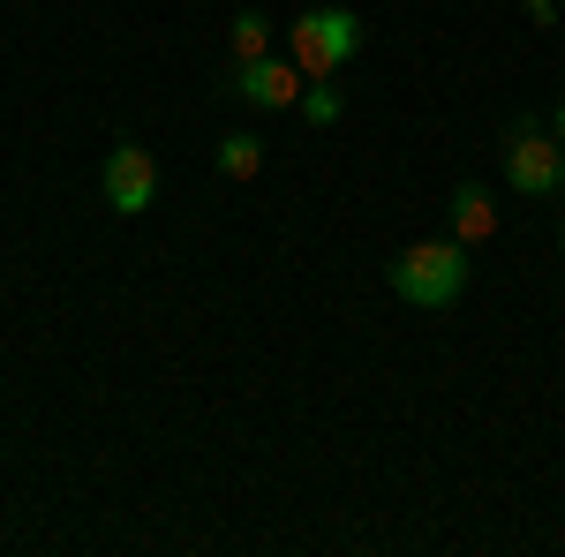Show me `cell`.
I'll list each match as a JSON object with an SVG mask.
<instances>
[{"label":"cell","mask_w":565,"mask_h":557,"mask_svg":"<svg viewBox=\"0 0 565 557\" xmlns=\"http://www.w3.org/2000/svg\"><path fill=\"white\" fill-rule=\"evenodd\" d=\"M392 294L415 301V309H452V301L468 294V249L445 234V242H407L399 257L385 264Z\"/></svg>","instance_id":"obj_1"},{"label":"cell","mask_w":565,"mask_h":557,"mask_svg":"<svg viewBox=\"0 0 565 557\" xmlns=\"http://www.w3.org/2000/svg\"><path fill=\"white\" fill-rule=\"evenodd\" d=\"M287 45H295V68H302L309 84H324V76H340L354 61L362 15H354V8H302V15L287 23Z\"/></svg>","instance_id":"obj_2"},{"label":"cell","mask_w":565,"mask_h":557,"mask_svg":"<svg viewBox=\"0 0 565 557\" xmlns=\"http://www.w3.org/2000/svg\"><path fill=\"white\" fill-rule=\"evenodd\" d=\"M505 189H521V196H565L558 136L543 129V121H527V114L505 129Z\"/></svg>","instance_id":"obj_3"},{"label":"cell","mask_w":565,"mask_h":557,"mask_svg":"<svg viewBox=\"0 0 565 557\" xmlns=\"http://www.w3.org/2000/svg\"><path fill=\"white\" fill-rule=\"evenodd\" d=\"M106 204L121 218H143L159 204V159H151L143 143H114V151H106Z\"/></svg>","instance_id":"obj_4"},{"label":"cell","mask_w":565,"mask_h":557,"mask_svg":"<svg viewBox=\"0 0 565 557\" xmlns=\"http://www.w3.org/2000/svg\"><path fill=\"white\" fill-rule=\"evenodd\" d=\"M226 90H234L242 106H257V114H279V106H295L309 90V76L295 61H271V53H264V61H234V84Z\"/></svg>","instance_id":"obj_5"},{"label":"cell","mask_w":565,"mask_h":557,"mask_svg":"<svg viewBox=\"0 0 565 557\" xmlns=\"http://www.w3.org/2000/svg\"><path fill=\"white\" fill-rule=\"evenodd\" d=\"M445 226H452V242H460V249L490 242V234H498V196H490L482 181H460V189L445 196Z\"/></svg>","instance_id":"obj_6"},{"label":"cell","mask_w":565,"mask_h":557,"mask_svg":"<svg viewBox=\"0 0 565 557\" xmlns=\"http://www.w3.org/2000/svg\"><path fill=\"white\" fill-rule=\"evenodd\" d=\"M218 173H226V181H257L264 173V136L257 129H226L218 136Z\"/></svg>","instance_id":"obj_7"},{"label":"cell","mask_w":565,"mask_h":557,"mask_svg":"<svg viewBox=\"0 0 565 557\" xmlns=\"http://www.w3.org/2000/svg\"><path fill=\"white\" fill-rule=\"evenodd\" d=\"M226 45H234V61H264V53H271V15H264V8H242V15L226 23Z\"/></svg>","instance_id":"obj_8"},{"label":"cell","mask_w":565,"mask_h":557,"mask_svg":"<svg viewBox=\"0 0 565 557\" xmlns=\"http://www.w3.org/2000/svg\"><path fill=\"white\" fill-rule=\"evenodd\" d=\"M295 114H302L309 129H332V121L348 114V98H340V90H332V76H324V84H309L302 98H295Z\"/></svg>","instance_id":"obj_9"},{"label":"cell","mask_w":565,"mask_h":557,"mask_svg":"<svg viewBox=\"0 0 565 557\" xmlns=\"http://www.w3.org/2000/svg\"><path fill=\"white\" fill-rule=\"evenodd\" d=\"M527 23H558V0H527Z\"/></svg>","instance_id":"obj_10"},{"label":"cell","mask_w":565,"mask_h":557,"mask_svg":"<svg viewBox=\"0 0 565 557\" xmlns=\"http://www.w3.org/2000/svg\"><path fill=\"white\" fill-rule=\"evenodd\" d=\"M551 136H558V151H565V106H558V121H551Z\"/></svg>","instance_id":"obj_11"},{"label":"cell","mask_w":565,"mask_h":557,"mask_svg":"<svg viewBox=\"0 0 565 557\" xmlns=\"http://www.w3.org/2000/svg\"><path fill=\"white\" fill-rule=\"evenodd\" d=\"M558 257H565V218H558Z\"/></svg>","instance_id":"obj_12"}]
</instances>
